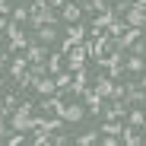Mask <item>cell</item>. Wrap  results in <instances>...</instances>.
I'll return each mask as SVG.
<instances>
[{
	"label": "cell",
	"instance_id": "22",
	"mask_svg": "<svg viewBox=\"0 0 146 146\" xmlns=\"http://www.w3.org/2000/svg\"><path fill=\"white\" fill-rule=\"evenodd\" d=\"M127 124H130V127H137V130H140V127H146V111H143V108L130 111V114H127Z\"/></svg>",
	"mask_w": 146,
	"mask_h": 146
},
{
	"label": "cell",
	"instance_id": "34",
	"mask_svg": "<svg viewBox=\"0 0 146 146\" xmlns=\"http://www.w3.org/2000/svg\"><path fill=\"white\" fill-rule=\"evenodd\" d=\"M48 3H51V7H64V3H67V0H48Z\"/></svg>",
	"mask_w": 146,
	"mask_h": 146
},
{
	"label": "cell",
	"instance_id": "5",
	"mask_svg": "<svg viewBox=\"0 0 146 146\" xmlns=\"http://www.w3.org/2000/svg\"><path fill=\"white\" fill-rule=\"evenodd\" d=\"M114 19H117V13H114V10L108 7L105 13H99V16H95V22H92V26H89V32H92V35H102V32H105V29L111 26Z\"/></svg>",
	"mask_w": 146,
	"mask_h": 146
},
{
	"label": "cell",
	"instance_id": "20",
	"mask_svg": "<svg viewBox=\"0 0 146 146\" xmlns=\"http://www.w3.org/2000/svg\"><path fill=\"white\" fill-rule=\"evenodd\" d=\"M48 73H51V70H48V64H44V60H32V64H29V76H32V80L48 76Z\"/></svg>",
	"mask_w": 146,
	"mask_h": 146
},
{
	"label": "cell",
	"instance_id": "10",
	"mask_svg": "<svg viewBox=\"0 0 146 146\" xmlns=\"http://www.w3.org/2000/svg\"><path fill=\"white\" fill-rule=\"evenodd\" d=\"M86 80H89V73H86V67H80V70H73V83H70V92H73V95H83V92H86Z\"/></svg>",
	"mask_w": 146,
	"mask_h": 146
},
{
	"label": "cell",
	"instance_id": "36",
	"mask_svg": "<svg viewBox=\"0 0 146 146\" xmlns=\"http://www.w3.org/2000/svg\"><path fill=\"white\" fill-rule=\"evenodd\" d=\"M0 86H3V76H0Z\"/></svg>",
	"mask_w": 146,
	"mask_h": 146
},
{
	"label": "cell",
	"instance_id": "3",
	"mask_svg": "<svg viewBox=\"0 0 146 146\" xmlns=\"http://www.w3.org/2000/svg\"><path fill=\"white\" fill-rule=\"evenodd\" d=\"M114 48V38L108 35V32H102V35H95V41L89 44V57H95V60H102L108 51Z\"/></svg>",
	"mask_w": 146,
	"mask_h": 146
},
{
	"label": "cell",
	"instance_id": "29",
	"mask_svg": "<svg viewBox=\"0 0 146 146\" xmlns=\"http://www.w3.org/2000/svg\"><path fill=\"white\" fill-rule=\"evenodd\" d=\"M130 54H146V41H143V38H137V41L130 44Z\"/></svg>",
	"mask_w": 146,
	"mask_h": 146
},
{
	"label": "cell",
	"instance_id": "2",
	"mask_svg": "<svg viewBox=\"0 0 146 146\" xmlns=\"http://www.w3.org/2000/svg\"><path fill=\"white\" fill-rule=\"evenodd\" d=\"M67 70H80V67H86V57H89V44L86 41H80V44H73V48H67Z\"/></svg>",
	"mask_w": 146,
	"mask_h": 146
},
{
	"label": "cell",
	"instance_id": "21",
	"mask_svg": "<svg viewBox=\"0 0 146 146\" xmlns=\"http://www.w3.org/2000/svg\"><path fill=\"white\" fill-rule=\"evenodd\" d=\"M102 133H111V137H121V130H124V124H121V121H114V117H108L105 124L99 127Z\"/></svg>",
	"mask_w": 146,
	"mask_h": 146
},
{
	"label": "cell",
	"instance_id": "1",
	"mask_svg": "<svg viewBox=\"0 0 146 146\" xmlns=\"http://www.w3.org/2000/svg\"><path fill=\"white\" fill-rule=\"evenodd\" d=\"M32 102H22L16 111H13V130H38L41 117H32Z\"/></svg>",
	"mask_w": 146,
	"mask_h": 146
},
{
	"label": "cell",
	"instance_id": "23",
	"mask_svg": "<svg viewBox=\"0 0 146 146\" xmlns=\"http://www.w3.org/2000/svg\"><path fill=\"white\" fill-rule=\"evenodd\" d=\"M83 10L99 16V13H105V10H108V0H86V3H83Z\"/></svg>",
	"mask_w": 146,
	"mask_h": 146
},
{
	"label": "cell",
	"instance_id": "12",
	"mask_svg": "<svg viewBox=\"0 0 146 146\" xmlns=\"http://www.w3.org/2000/svg\"><path fill=\"white\" fill-rule=\"evenodd\" d=\"M80 16H83V7H80V3H70V0H67L64 10H60V19L73 26V22H80Z\"/></svg>",
	"mask_w": 146,
	"mask_h": 146
},
{
	"label": "cell",
	"instance_id": "24",
	"mask_svg": "<svg viewBox=\"0 0 146 146\" xmlns=\"http://www.w3.org/2000/svg\"><path fill=\"white\" fill-rule=\"evenodd\" d=\"M99 140H102V137H99V130H89V133H80V137H76V143H80V146H92V143H99Z\"/></svg>",
	"mask_w": 146,
	"mask_h": 146
},
{
	"label": "cell",
	"instance_id": "18",
	"mask_svg": "<svg viewBox=\"0 0 146 146\" xmlns=\"http://www.w3.org/2000/svg\"><path fill=\"white\" fill-rule=\"evenodd\" d=\"M54 83H57V92L64 95V92L70 89V83H73V70H67V73H54Z\"/></svg>",
	"mask_w": 146,
	"mask_h": 146
},
{
	"label": "cell",
	"instance_id": "31",
	"mask_svg": "<svg viewBox=\"0 0 146 146\" xmlns=\"http://www.w3.org/2000/svg\"><path fill=\"white\" fill-rule=\"evenodd\" d=\"M51 143H57V146H67V143H70V137H64V133H57V137H51Z\"/></svg>",
	"mask_w": 146,
	"mask_h": 146
},
{
	"label": "cell",
	"instance_id": "15",
	"mask_svg": "<svg viewBox=\"0 0 146 146\" xmlns=\"http://www.w3.org/2000/svg\"><path fill=\"white\" fill-rule=\"evenodd\" d=\"M19 108V95H3V105H0V111H3V117H13V111Z\"/></svg>",
	"mask_w": 146,
	"mask_h": 146
},
{
	"label": "cell",
	"instance_id": "35",
	"mask_svg": "<svg viewBox=\"0 0 146 146\" xmlns=\"http://www.w3.org/2000/svg\"><path fill=\"white\" fill-rule=\"evenodd\" d=\"M0 44H3V32H0Z\"/></svg>",
	"mask_w": 146,
	"mask_h": 146
},
{
	"label": "cell",
	"instance_id": "27",
	"mask_svg": "<svg viewBox=\"0 0 146 146\" xmlns=\"http://www.w3.org/2000/svg\"><path fill=\"white\" fill-rule=\"evenodd\" d=\"M51 137H54L51 130H41V127H38V133L32 137V143H35V146H44V143H51Z\"/></svg>",
	"mask_w": 146,
	"mask_h": 146
},
{
	"label": "cell",
	"instance_id": "9",
	"mask_svg": "<svg viewBox=\"0 0 146 146\" xmlns=\"http://www.w3.org/2000/svg\"><path fill=\"white\" fill-rule=\"evenodd\" d=\"M26 70H29V57H26V54H19V57H13V60H10V76H13L16 83L26 76Z\"/></svg>",
	"mask_w": 146,
	"mask_h": 146
},
{
	"label": "cell",
	"instance_id": "4",
	"mask_svg": "<svg viewBox=\"0 0 146 146\" xmlns=\"http://www.w3.org/2000/svg\"><path fill=\"white\" fill-rule=\"evenodd\" d=\"M83 102H86V111L99 114V111L105 108V95H99V89H89V86H86V92H83Z\"/></svg>",
	"mask_w": 146,
	"mask_h": 146
},
{
	"label": "cell",
	"instance_id": "37",
	"mask_svg": "<svg viewBox=\"0 0 146 146\" xmlns=\"http://www.w3.org/2000/svg\"><path fill=\"white\" fill-rule=\"evenodd\" d=\"M143 73H146V70H143Z\"/></svg>",
	"mask_w": 146,
	"mask_h": 146
},
{
	"label": "cell",
	"instance_id": "6",
	"mask_svg": "<svg viewBox=\"0 0 146 146\" xmlns=\"http://www.w3.org/2000/svg\"><path fill=\"white\" fill-rule=\"evenodd\" d=\"M105 117H114V121H124L127 117V102L124 99H108V108H102Z\"/></svg>",
	"mask_w": 146,
	"mask_h": 146
},
{
	"label": "cell",
	"instance_id": "11",
	"mask_svg": "<svg viewBox=\"0 0 146 146\" xmlns=\"http://www.w3.org/2000/svg\"><path fill=\"white\" fill-rule=\"evenodd\" d=\"M86 32H89L86 26H80V22H73V29L67 32V41H64V51H67V48H73V44H80V41L86 38Z\"/></svg>",
	"mask_w": 146,
	"mask_h": 146
},
{
	"label": "cell",
	"instance_id": "8",
	"mask_svg": "<svg viewBox=\"0 0 146 146\" xmlns=\"http://www.w3.org/2000/svg\"><path fill=\"white\" fill-rule=\"evenodd\" d=\"M32 86H35V92H38V95H54V92H57V83H54V76H51V73H48V76L32 80Z\"/></svg>",
	"mask_w": 146,
	"mask_h": 146
},
{
	"label": "cell",
	"instance_id": "17",
	"mask_svg": "<svg viewBox=\"0 0 146 146\" xmlns=\"http://www.w3.org/2000/svg\"><path fill=\"white\" fill-rule=\"evenodd\" d=\"M57 38V32L51 29V26H41V29H35V41H41V44H51Z\"/></svg>",
	"mask_w": 146,
	"mask_h": 146
},
{
	"label": "cell",
	"instance_id": "16",
	"mask_svg": "<svg viewBox=\"0 0 146 146\" xmlns=\"http://www.w3.org/2000/svg\"><path fill=\"white\" fill-rule=\"evenodd\" d=\"M121 140H124L127 146H140V143H143V137H140V133H137V127H130V124L121 130Z\"/></svg>",
	"mask_w": 146,
	"mask_h": 146
},
{
	"label": "cell",
	"instance_id": "19",
	"mask_svg": "<svg viewBox=\"0 0 146 146\" xmlns=\"http://www.w3.org/2000/svg\"><path fill=\"white\" fill-rule=\"evenodd\" d=\"M95 89H99V95H105V102H108L111 92H114V80L111 76H99V86H95Z\"/></svg>",
	"mask_w": 146,
	"mask_h": 146
},
{
	"label": "cell",
	"instance_id": "25",
	"mask_svg": "<svg viewBox=\"0 0 146 146\" xmlns=\"http://www.w3.org/2000/svg\"><path fill=\"white\" fill-rule=\"evenodd\" d=\"M124 29H127V22H121V16H117V19H114V22H111V26H108V29H105V32H108V35H111V38H117V35H124Z\"/></svg>",
	"mask_w": 146,
	"mask_h": 146
},
{
	"label": "cell",
	"instance_id": "26",
	"mask_svg": "<svg viewBox=\"0 0 146 146\" xmlns=\"http://www.w3.org/2000/svg\"><path fill=\"white\" fill-rule=\"evenodd\" d=\"M29 16H32V13H29V7H16V10L10 13V19H13V22H29Z\"/></svg>",
	"mask_w": 146,
	"mask_h": 146
},
{
	"label": "cell",
	"instance_id": "7",
	"mask_svg": "<svg viewBox=\"0 0 146 146\" xmlns=\"http://www.w3.org/2000/svg\"><path fill=\"white\" fill-rule=\"evenodd\" d=\"M143 70H146L143 54H127V60H124V76H140Z\"/></svg>",
	"mask_w": 146,
	"mask_h": 146
},
{
	"label": "cell",
	"instance_id": "33",
	"mask_svg": "<svg viewBox=\"0 0 146 146\" xmlns=\"http://www.w3.org/2000/svg\"><path fill=\"white\" fill-rule=\"evenodd\" d=\"M130 7H133V10H146V0H133Z\"/></svg>",
	"mask_w": 146,
	"mask_h": 146
},
{
	"label": "cell",
	"instance_id": "30",
	"mask_svg": "<svg viewBox=\"0 0 146 146\" xmlns=\"http://www.w3.org/2000/svg\"><path fill=\"white\" fill-rule=\"evenodd\" d=\"M22 140H26V137H22V130H19V133H13V137H7V143H10V146H19Z\"/></svg>",
	"mask_w": 146,
	"mask_h": 146
},
{
	"label": "cell",
	"instance_id": "28",
	"mask_svg": "<svg viewBox=\"0 0 146 146\" xmlns=\"http://www.w3.org/2000/svg\"><path fill=\"white\" fill-rule=\"evenodd\" d=\"M60 54H51V57H48V70H51V76H54V73H60Z\"/></svg>",
	"mask_w": 146,
	"mask_h": 146
},
{
	"label": "cell",
	"instance_id": "14",
	"mask_svg": "<svg viewBox=\"0 0 146 146\" xmlns=\"http://www.w3.org/2000/svg\"><path fill=\"white\" fill-rule=\"evenodd\" d=\"M26 57H29V64H32V60H44V57H48V48H44L41 41H29Z\"/></svg>",
	"mask_w": 146,
	"mask_h": 146
},
{
	"label": "cell",
	"instance_id": "32",
	"mask_svg": "<svg viewBox=\"0 0 146 146\" xmlns=\"http://www.w3.org/2000/svg\"><path fill=\"white\" fill-rule=\"evenodd\" d=\"M7 26H10V16H0V32H7Z\"/></svg>",
	"mask_w": 146,
	"mask_h": 146
},
{
	"label": "cell",
	"instance_id": "13",
	"mask_svg": "<svg viewBox=\"0 0 146 146\" xmlns=\"http://www.w3.org/2000/svg\"><path fill=\"white\" fill-rule=\"evenodd\" d=\"M127 105H146V89L140 86V83H133V86H127Z\"/></svg>",
	"mask_w": 146,
	"mask_h": 146
}]
</instances>
